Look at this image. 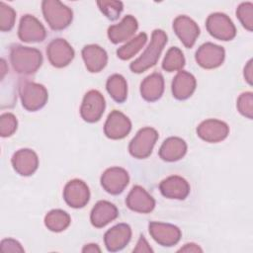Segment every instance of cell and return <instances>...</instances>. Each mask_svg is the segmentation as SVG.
Returning <instances> with one entry per match:
<instances>
[{
  "label": "cell",
  "mask_w": 253,
  "mask_h": 253,
  "mask_svg": "<svg viewBox=\"0 0 253 253\" xmlns=\"http://www.w3.org/2000/svg\"><path fill=\"white\" fill-rule=\"evenodd\" d=\"M149 234L161 246L171 247L181 239V230L178 226L160 221H151L148 224Z\"/></svg>",
  "instance_id": "30bf717a"
},
{
  "label": "cell",
  "mask_w": 253,
  "mask_h": 253,
  "mask_svg": "<svg viewBox=\"0 0 253 253\" xmlns=\"http://www.w3.org/2000/svg\"><path fill=\"white\" fill-rule=\"evenodd\" d=\"M106 102L104 96L98 90L88 91L82 100L80 107L81 118L90 124L98 122L104 114Z\"/></svg>",
  "instance_id": "52a82bcc"
},
{
  "label": "cell",
  "mask_w": 253,
  "mask_h": 253,
  "mask_svg": "<svg viewBox=\"0 0 253 253\" xmlns=\"http://www.w3.org/2000/svg\"><path fill=\"white\" fill-rule=\"evenodd\" d=\"M196 86L197 81L195 76L188 71L180 70L172 80V95L179 101L187 100L195 92Z\"/></svg>",
  "instance_id": "44dd1931"
},
{
  "label": "cell",
  "mask_w": 253,
  "mask_h": 253,
  "mask_svg": "<svg viewBox=\"0 0 253 253\" xmlns=\"http://www.w3.org/2000/svg\"><path fill=\"white\" fill-rule=\"evenodd\" d=\"M209 34L219 41H231L236 36V28L231 19L224 13H212L206 21Z\"/></svg>",
  "instance_id": "8992f818"
},
{
  "label": "cell",
  "mask_w": 253,
  "mask_h": 253,
  "mask_svg": "<svg viewBox=\"0 0 253 253\" xmlns=\"http://www.w3.org/2000/svg\"><path fill=\"white\" fill-rule=\"evenodd\" d=\"M0 249L2 252H24V248L21 243L13 238L3 239L0 243Z\"/></svg>",
  "instance_id": "d590c367"
},
{
  "label": "cell",
  "mask_w": 253,
  "mask_h": 253,
  "mask_svg": "<svg viewBox=\"0 0 253 253\" xmlns=\"http://www.w3.org/2000/svg\"><path fill=\"white\" fill-rule=\"evenodd\" d=\"M173 30L187 48L193 47L200 36V28L198 24L186 15H180L175 18L173 22Z\"/></svg>",
  "instance_id": "2e32d148"
},
{
  "label": "cell",
  "mask_w": 253,
  "mask_h": 253,
  "mask_svg": "<svg viewBox=\"0 0 253 253\" xmlns=\"http://www.w3.org/2000/svg\"><path fill=\"white\" fill-rule=\"evenodd\" d=\"M70 222V215L62 210H52L44 216V225L52 232H61L65 230Z\"/></svg>",
  "instance_id": "83f0119b"
},
{
  "label": "cell",
  "mask_w": 253,
  "mask_h": 253,
  "mask_svg": "<svg viewBox=\"0 0 253 253\" xmlns=\"http://www.w3.org/2000/svg\"><path fill=\"white\" fill-rule=\"evenodd\" d=\"M63 199L70 208H84L90 200V191L87 184L80 179L70 180L63 189Z\"/></svg>",
  "instance_id": "4fadbf2b"
},
{
  "label": "cell",
  "mask_w": 253,
  "mask_h": 253,
  "mask_svg": "<svg viewBox=\"0 0 253 253\" xmlns=\"http://www.w3.org/2000/svg\"><path fill=\"white\" fill-rule=\"evenodd\" d=\"M225 57L224 48L212 42L203 43L196 51L195 59L197 63L205 69H214L219 67Z\"/></svg>",
  "instance_id": "9c48e42d"
},
{
  "label": "cell",
  "mask_w": 253,
  "mask_h": 253,
  "mask_svg": "<svg viewBox=\"0 0 253 253\" xmlns=\"http://www.w3.org/2000/svg\"><path fill=\"white\" fill-rule=\"evenodd\" d=\"M46 55L49 63L52 66L62 68L67 66L73 60L75 52L67 41L57 38L53 39L47 44Z\"/></svg>",
  "instance_id": "ba28073f"
},
{
  "label": "cell",
  "mask_w": 253,
  "mask_h": 253,
  "mask_svg": "<svg viewBox=\"0 0 253 253\" xmlns=\"http://www.w3.org/2000/svg\"><path fill=\"white\" fill-rule=\"evenodd\" d=\"M82 252H90V253H94V252H101L100 247L95 244V243H90V244H86L83 248H82Z\"/></svg>",
  "instance_id": "ab89813d"
},
{
  "label": "cell",
  "mask_w": 253,
  "mask_h": 253,
  "mask_svg": "<svg viewBox=\"0 0 253 253\" xmlns=\"http://www.w3.org/2000/svg\"><path fill=\"white\" fill-rule=\"evenodd\" d=\"M138 23L131 15H126L117 25L108 28V38L110 42L117 44L129 40L137 31Z\"/></svg>",
  "instance_id": "7402d4cb"
},
{
  "label": "cell",
  "mask_w": 253,
  "mask_h": 253,
  "mask_svg": "<svg viewBox=\"0 0 253 253\" xmlns=\"http://www.w3.org/2000/svg\"><path fill=\"white\" fill-rule=\"evenodd\" d=\"M100 182L107 193L120 195L128 185L129 176L127 171L122 167H111L102 174Z\"/></svg>",
  "instance_id": "7c38bea8"
},
{
  "label": "cell",
  "mask_w": 253,
  "mask_h": 253,
  "mask_svg": "<svg viewBox=\"0 0 253 253\" xmlns=\"http://www.w3.org/2000/svg\"><path fill=\"white\" fill-rule=\"evenodd\" d=\"M42 11L45 22L53 31H62L66 29L73 19L72 10L57 0L42 1Z\"/></svg>",
  "instance_id": "3957f363"
},
{
  "label": "cell",
  "mask_w": 253,
  "mask_h": 253,
  "mask_svg": "<svg viewBox=\"0 0 253 253\" xmlns=\"http://www.w3.org/2000/svg\"><path fill=\"white\" fill-rule=\"evenodd\" d=\"M147 35L140 33L136 37L132 38L126 43L117 49V56L122 60H127L134 56L146 43Z\"/></svg>",
  "instance_id": "f1b7e54d"
},
{
  "label": "cell",
  "mask_w": 253,
  "mask_h": 253,
  "mask_svg": "<svg viewBox=\"0 0 253 253\" xmlns=\"http://www.w3.org/2000/svg\"><path fill=\"white\" fill-rule=\"evenodd\" d=\"M229 133V126L226 123L216 120L209 119L203 121L197 127L198 136L211 143L222 141Z\"/></svg>",
  "instance_id": "9a60e30c"
},
{
  "label": "cell",
  "mask_w": 253,
  "mask_h": 253,
  "mask_svg": "<svg viewBox=\"0 0 253 253\" xmlns=\"http://www.w3.org/2000/svg\"><path fill=\"white\" fill-rule=\"evenodd\" d=\"M131 238V228L126 223H119L108 229L104 235V243L109 252L124 249Z\"/></svg>",
  "instance_id": "e0dca14e"
},
{
  "label": "cell",
  "mask_w": 253,
  "mask_h": 253,
  "mask_svg": "<svg viewBox=\"0 0 253 253\" xmlns=\"http://www.w3.org/2000/svg\"><path fill=\"white\" fill-rule=\"evenodd\" d=\"M97 5H98L100 11L110 21L118 20L121 16V13L124 10V4L121 1L102 0V1H98Z\"/></svg>",
  "instance_id": "4dcf8cb0"
},
{
  "label": "cell",
  "mask_w": 253,
  "mask_h": 253,
  "mask_svg": "<svg viewBox=\"0 0 253 253\" xmlns=\"http://www.w3.org/2000/svg\"><path fill=\"white\" fill-rule=\"evenodd\" d=\"M19 95L22 106L30 112L43 108L48 99L47 90L42 84L29 80H25L19 85Z\"/></svg>",
  "instance_id": "277c9868"
},
{
  "label": "cell",
  "mask_w": 253,
  "mask_h": 253,
  "mask_svg": "<svg viewBox=\"0 0 253 253\" xmlns=\"http://www.w3.org/2000/svg\"><path fill=\"white\" fill-rule=\"evenodd\" d=\"M185 65V57L182 50L176 46H172L166 52L162 61V68L167 72L180 71Z\"/></svg>",
  "instance_id": "f546056e"
},
{
  "label": "cell",
  "mask_w": 253,
  "mask_h": 253,
  "mask_svg": "<svg viewBox=\"0 0 253 253\" xmlns=\"http://www.w3.org/2000/svg\"><path fill=\"white\" fill-rule=\"evenodd\" d=\"M133 252H139V253H143V252H153L152 248L149 246L148 242L146 241V239L144 238L143 235H140L137 244L135 246V248L133 249Z\"/></svg>",
  "instance_id": "8d00e7d4"
},
{
  "label": "cell",
  "mask_w": 253,
  "mask_h": 253,
  "mask_svg": "<svg viewBox=\"0 0 253 253\" xmlns=\"http://www.w3.org/2000/svg\"><path fill=\"white\" fill-rule=\"evenodd\" d=\"M131 130L130 120L118 110L112 111L104 125V133L111 139L125 138Z\"/></svg>",
  "instance_id": "5bb4252c"
},
{
  "label": "cell",
  "mask_w": 253,
  "mask_h": 253,
  "mask_svg": "<svg viewBox=\"0 0 253 253\" xmlns=\"http://www.w3.org/2000/svg\"><path fill=\"white\" fill-rule=\"evenodd\" d=\"M236 16L247 31H253V4L251 2L241 3L236 9Z\"/></svg>",
  "instance_id": "d6a6232c"
},
{
  "label": "cell",
  "mask_w": 253,
  "mask_h": 253,
  "mask_svg": "<svg viewBox=\"0 0 253 253\" xmlns=\"http://www.w3.org/2000/svg\"><path fill=\"white\" fill-rule=\"evenodd\" d=\"M10 62L18 74L32 75L42 66V54L38 48L13 44L10 48Z\"/></svg>",
  "instance_id": "6da1fadb"
},
{
  "label": "cell",
  "mask_w": 253,
  "mask_h": 253,
  "mask_svg": "<svg viewBox=\"0 0 253 253\" xmlns=\"http://www.w3.org/2000/svg\"><path fill=\"white\" fill-rule=\"evenodd\" d=\"M14 170L21 176L33 175L39 167V157L37 153L30 148L17 150L11 159Z\"/></svg>",
  "instance_id": "ac0fdd59"
},
{
  "label": "cell",
  "mask_w": 253,
  "mask_h": 253,
  "mask_svg": "<svg viewBox=\"0 0 253 253\" xmlns=\"http://www.w3.org/2000/svg\"><path fill=\"white\" fill-rule=\"evenodd\" d=\"M178 252H203V249L195 243H187L181 247Z\"/></svg>",
  "instance_id": "f35d334b"
},
{
  "label": "cell",
  "mask_w": 253,
  "mask_h": 253,
  "mask_svg": "<svg viewBox=\"0 0 253 253\" xmlns=\"http://www.w3.org/2000/svg\"><path fill=\"white\" fill-rule=\"evenodd\" d=\"M7 69H6V64H5V60L1 59V80L4 79V75L6 73Z\"/></svg>",
  "instance_id": "60d3db41"
},
{
  "label": "cell",
  "mask_w": 253,
  "mask_h": 253,
  "mask_svg": "<svg viewBox=\"0 0 253 253\" xmlns=\"http://www.w3.org/2000/svg\"><path fill=\"white\" fill-rule=\"evenodd\" d=\"M106 89L112 99L117 103H124L127 97V84L121 74L111 75L106 82Z\"/></svg>",
  "instance_id": "4316f807"
},
{
  "label": "cell",
  "mask_w": 253,
  "mask_h": 253,
  "mask_svg": "<svg viewBox=\"0 0 253 253\" xmlns=\"http://www.w3.org/2000/svg\"><path fill=\"white\" fill-rule=\"evenodd\" d=\"M119 215L117 207L108 201H99L93 207L90 213V221L96 228H102Z\"/></svg>",
  "instance_id": "cb8c5ba5"
},
{
  "label": "cell",
  "mask_w": 253,
  "mask_h": 253,
  "mask_svg": "<svg viewBox=\"0 0 253 253\" xmlns=\"http://www.w3.org/2000/svg\"><path fill=\"white\" fill-rule=\"evenodd\" d=\"M81 54L87 70L91 73L100 72L108 63V54L106 50L98 44L85 45L82 48Z\"/></svg>",
  "instance_id": "603a6c76"
},
{
  "label": "cell",
  "mask_w": 253,
  "mask_h": 253,
  "mask_svg": "<svg viewBox=\"0 0 253 253\" xmlns=\"http://www.w3.org/2000/svg\"><path fill=\"white\" fill-rule=\"evenodd\" d=\"M159 190L167 199L185 200L190 194V185L183 177L172 175L160 182Z\"/></svg>",
  "instance_id": "ffe728a7"
},
{
  "label": "cell",
  "mask_w": 253,
  "mask_h": 253,
  "mask_svg": "<svg viewBox=\"0 0 253 253\" xmlns=\"http://www.w3.org/2000/svg\"><path fill=\"white\" fill-rule=\"evenodd\" d=\"M164 92V78L158 72L146 76L140 84V95L147 102L159 100Z\"/></svg>",
  "instance_id": "484cf974"
},
{
  "label": "cell",
  "mask_w": 253,
  "mask_h": 253,
  "mask_svg": "<svg viewBox=\"0 0 253 253\" xmlns=\"http://www.w3.org/2000/svg\"><path fill=\"white\" fill-rule=\"evenodd\" d=\"M238 112L245 118L252 120L253 118V93L244 92L242 93L236 103Z\"/></svg>",
  "instance_id": "e575fe53"
},
{
  "label": "cell",
  "mask_w": 253,
  "mask_h": 253,
  "mask_svg": "<svg viewBox=\"0 0 253 253\" xmlns=\"http://www.w3.org/2000/svg\"><path fill=\"white\" fill-rule=\"evenodd\" d=\"M18 37L24 42H41L46 37L43 25L33 15H24L19 24Z\"/></svg>",
  "instance_id": "8fae6325"
},
{
  "label": "cell",
  "mask_w": 253,
  "mask_h": 253,
  "mask_svg": "<svg viewBox=\"0 0 253 253\" xmlns=\"http://www.w3.org/2000/svg\"><path fill=\"white\" fill-rule=\"evenodd\" d=\"M126 207L135 212L148 213L155 208V200L141 186H133L126 199Z\"/></svg>",
  "instance_id": "d6986e66"
},
{
  "label": "cell",
  "mask_w": 253,
  "mask_h": 253,
  "mask_svg": "<svg viewBox=\"0 0 253 253\" xmlns=\"http://www.w3.org/2000/svg\"><path fill=\"white\" fill-rule=\"evenodd\" d=\"M18 121L12 113H4L0 116V135L2 137L11 136L17 129Z\"/></svg>",
  "instance_id": "836d02e7"
},
{
  "label": "cell",
  "mask_w": 253,
  "mask_h": 253,
  "mask_svg": "<svg viewBox=\"0 0 253 253\" xmlns=\"http://www.w3.org/2000/svg\"><path fill=\"white\" fill-rule=\"evenodd\" d=\"M158 139V132L150 126L140 128L128 144L129 154L136 159L147 158Z\"/></svg>",
  "instance_id": "5b68a950"
},
{
  "label": "cell",
  "mask_w": 253,
  "mask_h": 253,
  "mask_svg": "<svg viewBox=\"0 0 253 253\" xmlns=\"http://www.w3.org/2000/svg\"><path fill=\"white\" fill-rule=\"evenodd\" d=\"M187 143L184 139L177 136L166 138L159 148V157L166 162H175L185 156Z\"/></svg>",
  "instance_id": "d4e9b609"
},
{
  "label": "cell",
  "mask_w": 253,
  "mask_h": 253,
  "mask_svg": "<svg viewBox=\"0 0 253 253\" xmlns=\"http://www.w3.org/2000/svg\"><path fill=\"white\" fill-rule=\"evenodd\" d=\"M167 35L163 30H154L151 35L150 42L144 52L130 63V70L133 73H142L154 66L157 63L165 44L167 43Z\"/></svg>",
  "instance_id": "7a4b0ae2"
},
{
  "label": "cell",
  "mask_w": 253,
  "mask_h": 253,
  "mask_svg": "<svg viewBox=\"0 0 253 253\" xmlns=\"http://www.w3.org/2000/svg\"><path fill=\"white\" fill-rule=\"evenodd\" d=\"M16 12L15 10L5 4L0 2V30L1 32H10L15 25Z\"/></svg>",
  "instance_id": "1f68e13d"
},
{
  "label": "cell",
  "mask_w": 253,
  "mask_h": 253,
  "mask_svg": "<svg viewBox=\"0 0 253 253\" xmlns=\"http://www.w3.org/2000/svg\"><path fill=\"white\" fill-rule=\"evenodd\" d=\"M253 68H252V59H249V61L247 62V64L244 67V78L247 81V83L249 85H252V80H253V72H252Z\"/></svg>",
  "instance_id": "74e56055"
}]
</instances>
